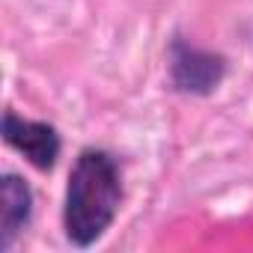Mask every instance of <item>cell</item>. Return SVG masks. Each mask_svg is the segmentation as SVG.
I'll use <instances>...</instances> for the list:
<instances>
[{
	"instance_id": "cell-1",
	"label": "cell",
	"mask_w": 253,
	"mask_h": 253,
	"mask_svg": "<svg viewBox=\"0 0 253 253\" xmlns=\"http://www.w3.org/2000/svg\"><path fill=\"white\" fill-rule=\"evenodd\" d=\"M119 203H122L119 164L101 149L81 152L69 173L66 209H63V226L69 241L75 247L95 244L110 229Z\"/></svg>"
},
{
	"instance_id": "cell-2",
	"label": "cell",
	"mask_w": 253,
	"mask_h": 253,
	"mask_svg": "<svg viewBox=\"0 0 253 253\" xmlns=\"http://www.w3.org/2000/svg\"><path fill=\"white\" fill-rule=\"evenodd\" d=\"M3 140L15 146L39 170H51L54 161L60 158V134L54 131V125L21 119L12 110L3 116Z\"/></svg>"
},
{
	"instance_id": "cell-3",
	"label": "cell",
	"mask_w": 253,
	"mask_h": 253,
	"mask_svg": "<svg viewBox=\"0 0 253 253\" xmlns=\"http://www.w3.org/2000/svg\"><path fill=\"white\" fill-rule=\"evenodd\" d=\"M173 84L182 92H211L223 78V60L194 45H173Z\"/></svg>"
},
{
	"instance_id": "cell-4",
	"label": "cell",
	"mask_w": 253,
	"mask_h": 253,
	"mask_svg": "<svg viewBox=\"0 0 253 253\" xmlns=\"http://www.w3.org/2000/svg\"><path fill=\"white\" fill-rule=\"evenodd\" d=\"M0 203H3L0 206V247L9 250L33 214V194L18 176L9 173L0 185Z\"/></svg>"
}]
</instances>
